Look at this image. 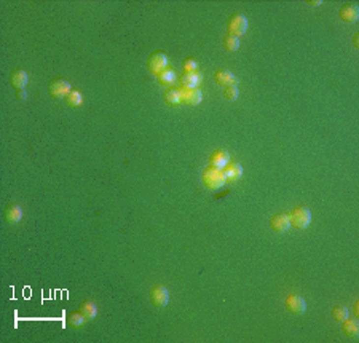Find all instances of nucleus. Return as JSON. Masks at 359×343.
Returning <instances> with one entry per match:
<instances>
[{"label":"nucleus","mask_w":359,"mask_h":343,"mask_svg":"<svg viewBox=\"0 0 359 343\" xmlns=\"http://www.w3.org/2000/svg\"><path fill=\"white\" fill-rule=\"evenodd\" d=\"M165 102L168 105H179L180 104V93L178 88H169L165 93Z\"/></svg>","instance_id":"nucleus-24"},{"label":"nucleus","mask_w":359,"mask_h":343,"mask_svg":"<svg viewBox=\"0 0 359 343\" xmlns=\"http://www.w3.org/2000/svg\"><path fill=\"white\" fill-rule=\"evenodd\" d=\"M26 96H28V94H26L24 90H16V99H19V101H24Z\"/></svg>","instance_id":"nucleus-27"},{"label":"nucleus","mask_w":359,"mask_h":343,"mask_svg":"<svg viewBox=\"0 0 359 343\" xmlns=\"http://www.w3.org/2000/svg\"><path fill=\"white\" fill-rule=\"evenodd\" d=\"M330 316H332V319H334V321L342 322V321H345L350 316V312H348V308L345 305H335L334 308H332Z\"/></svg>","instance_id":"nucleus-21"},{"label":"nucleus","mask_w":359,"mask_h":343,"mask_svg":"<svg viewBox=\"0 0 359 343\" xmlns=\"http://www.w3.org/2000/svg\"><path fill=\"white\" fill-rule=\"evenodd\" d=\"M28 82H29V75L26 74L24 70H21V69L13 70L10 74V85L15 90H24V87L28 85Z\"/></svg>","instance_id":"nucleus-14"},{"label":"nucleus","mask_w":359,"mask_h":343,"mask_svg":"<svg viewBox=\"0 0 359 343\" xmlns=\"http://www.w3.org/2000/svg\"><path fill=\"white\" fill-rule=\"evenodd\" d=\"M239 96V91L237 87H227L224 90V97L227 99V101H237Z\"/></svg>","instance_id":"nucleus-26"},{"label":"nucleus","mask_w":359,"mask_h":343,"mask_svg":"<svg viewBox=\"0 0 359 343\" xmlns=\"http://www.w3.org/2000/svg\"><path fill=\"white\" fill-rule=\"evenodd\" d=\"M342 332L347 335L348 339L356 340L359 337V324H358V321L356 319H350V318L342 321Z\"/></svg>","instance_id":"nucleus-16"},{"label":"nucleus","mask_w":359,"mask_h":343,"mask_svg":"<svg viewBox=\"0 0 359 343\" xmlns=\"http://www.w3.org/2000/svg\"><path fill=\"white\" fill-rule=\"evenodd\" d=\"M306 3H308L310 6H318V5H321L323 2H321V0H316V2H306Z\"/></svg>","instance_id":"nucleus-29"},{"label":"nucleus","mask_w":359,"mask_h":343,"mask_svg":"<svg viewBox=\"0 0 359 343\" xmlns=\"http://www.w3.org/2000/svg\"><path fill=\"white\" fill-rule=\"evenodd\" d=\"M78 310H80V313L85 316V319H87V322L91 321V319H94V318H96V314H97L96 303H94V302H91V300L83 302L82 305L78 307Z\"/></svg>","instance_id":"nucleus-19"},{"label":"nucleus","mask_w":359,"mask_h":343,"mask_svg":"<svg viewBox=\"0 0 359 343\" xmlns=\"http://www.w3.org/2000/svg\"><path fill=\"white\" fill-rule=\"evenodd\" d=\"M169 302V292L165 286L156 284L150 289V303L155 308H165Z\"/></svg>","instance_id":"nucleus-5"},{"label":"nucleus","mask_w":359,"mask_h":343,"mask_svg":"<svg viewBox=\"0 0 359 343\" xmlns=\"http://www.w3.org/2000/svg\"><path fill=\"white\" fill-rule=\"evenodd\" d=\"M168 67V56L163 51H153L150 53V56L147 59V69L152 75H158L161 70H165Z\"/></svg>","instance_id":"nucleus-3"},{"label":"nucleus","mask_w":359,"mask_h":343,"mask_svg":"<svg viewBox=\"0 0 359 343\" xmlns=\"http://www.w3.org/2000/svg\"><path fill=\"white\" fill-rule=\"evenodd\" d=\"M70 91V83L62 78H55L48 83V93L53 97H66Z\"/></svg>","instance_id":"nucleus-7"},{"label":"nucleus","mask_w":359,"mask_h":343,"mask_svg":"<svg viewBox=\"0 0 359 343\" xmlns=\"http://www.w3.org/2000/svg\"><path fill=\"white\" fill-rule=\"evenodd\" d=\"M3 217L8 223H18L23 217V211L18 204H8L3 211Z\"/></svg>","instance_id":"nucleus-17"},{"label":"nucleus","mask_w":359,"mask_h":343,"mask_svg":"<svg viewBox=\"0 0 359 343\" xmlns=\"http://www.w3.org/2000/svg\"><path fill=\"white\" fill-rule=\"evenodd\" d=\"M227 29H228V34L232 35H237V37L244 35L247 31V18L244 15H241V13H235V15L228 18Z\"/></svg>","instance_id":"nucleus-4"},{"label":"nucleus","mask_w":359,"mask_h":343,"mask_svg":"<svg viewBox=\"0 0 359 343\" xmlns=\"http://www.w3.org/2000/svg\"><path fill=\"white\" fill-rule=\"evenodd\" d=\"M224 171V174H225V179L228 182H235V181H238L241 176H243V168H241V164L237 163V161H230L227 164V166L222 169Z\"/></svg>","instance_id":"nucleus-15"},{"label":"nucleus","mask_w":359,"mask_h":343,"mask_svg":"<svg viewBox=\"0 0 359 343\" xmlns=\"http://www.w3.org/2000/svg\"><path fill=\"white\" fill-rule=\"evenodd\" d=\"M155 78L160 85H171V83L176 82V72L171 67H166L165 70H161Z\"/></svg>","instance_id":"nucleus-20"},{"label":"nucleus","mask_w":359,"mask_h":343,"mask_svg":"<svg viewBox=\"0 0 359 343\" xmlns=\"http://www.w3.org/2000/svg\"><path fill=\"white\" fill-rule=\"evenodd\" d=\"M287 216H289L291 227L297 228V230L308 228L310 222H311V211L308 208H305V206H300V208L292 209Z\"/></svg>","instance_id":"nucleus-2"},{"label":"nucleus","mask_w":359,"mask_h":343,"mask_svg":"<svg viewBox=\"0 0 359 343\" xmlns=\"http://www.w3.org/2000/svg\"><path fill=\"white\" fill-rule=\"evenodd\" d=\"M64 99H66V105L70 109L78 107V105H82V102H83V97H82L80 91H70V93Z\"/></svg>","instance_id":"nucleus-23"},{"label":"nucleus","mask_w":359,"mask_h":343,"mask_svg":"<svg viewBox=\"0 0 359 343\" xmlns=\"http://www.w3.org/2000/svg\"><path fill=\"white\" fill-rule=\"evenodd\" d=\"M214 82L219 85V87H237L238 83V78L235 77L230 70H225V69H219L214 72Z\"/></svg>","instance_id":"nucleus-11"},{"label":"nucleus","mask_w":359,"mask_h":343,"mask_svg":"<svg viewBox=\"0 0 359 343\" xmlns=\"http://www.w3.org/2000/svg\"><path fill=\"white\" fill-rule=\"evenodd\" d=\"M358 305H359V303H358V300L355 302V305H353V314H355V318H358V316H359V313H358Z\"/></svg>","instance_id":"nucleus-28"},{"label":"nucleus","mask_w":359,"mask_h":343,"mask_svg":"<svg viewBox=\"0 0 359 343\" xmlns=\"http://www.w3.org/2000/svg\"><path fill=\"white\" fill-rule=\"evenodd\" d=\"M284 307H286V310H287V312H289L291 314H294V316H300V314H303V313H305L306 303H305V300H303V297L292 294V295H289V297H287V299H286Z\"/></svg>","instance_id":"nucleus-6"},{"label":"nucleus","mask_w":359,"mask_h":343,"mask_svg":"<svg viewBox=\"0 0 359 343\" xmlns=\"http://www.w3.org/2000/svg\"><path fill=\"white\" fill-rule=\"evenodd\" d=\"M222 45H224V48L228 51V53H233L239 48V38L237 35H232V34H227L224 37V40H222Z\"/></svg>","instance_id":"nucleus-22"},{"label":"nucleus","mask_w":359,"mask_h":343,"mask_svg":"<svg viewBox=\"0 0 359 343\" xmlns=\"http://www.w3.org/2000/svg\"><path fill=\"white\" fill-rule=\"evenodd\" d=\"M201 80H203V74L198 70L195 72H188V74H182L180 77V87L182 88H190L195 90L201 85Z\"/></svg>","instance_id":"nucleus-12"},{"label":"nucleus","mask_w":359,"mask_h":343,"mask_svg":"<svg viewBox=\"0 0 359 343\" xmlns=\"http://www.w3.org/2000/svg\"><path fill=\"white\" fill-rule=\"evenodd\" d=\"M179 93H180V104H184V105L195 107V105H198L201 101H203V94H201V91L198 88L190 90V88L180 87Z\"/></svg>","instance_id":"nucleus-8"},{"label":"nucleus","mask_w":359,"mask_h":343,"mask_svg":"<svg viewBox=\"0 0 359 343\" xmlns=\"http://www.w3.org/2000/svg\"><path fill=\"white\" fill-rule=\"evenodd\" d=\"M338 16L343 23L353 24L359 19V6L356 3H343L338 10Z\"/></svg>","instance_id":"nucleus-9"},{"label":"nucleus","mask_w":359,"mask_h":343,"mask_svg":"<svg viewBox=\"0 0 359 343\" xmlns=\"http://www.w3.org/2000/svg\"><path fill=\"white\" fill-rule=\"evenodd\" d=\"M358 38H359V35H355V38H353V43H355V48H359V45H358Z\"/></svg>","instance_id":"nucleus-30"},{"label":"nucleus","mask_w":359,"mask_h":343,"mask_svg":"<svg viewBox=\"0 0 359 343\" xmlns=\"http://www.w3.org/2000/svg\"><path fill=\"white\" fill-rule=\"evenodd\" d=\"M201 181H203V186L208 188V190H219L225 186V174L224 171L220 168H215V166H208L203 169V173H201Z\"/></svg>","instance_id":"nucleus-1"},{"label":"nucleus","mask_w":359,"mask_h":343,"mask_svg":"<svg viewBox=\"0 0 359 343\" xmlns=\"http://www.w3.org/2000/svg\"><path fill=\"white\" fill-rule=\"evenodd\" d=\"M182 70L184 74H188V72H195L197 70V61L193 58H187L182 61Z\"/></svg>","instance_id":"nucleus-25"},{"label":"nucleus","mask_w":359,"mask_h":343,"mask_svg":"<svg viewBox=\"0 0 359 343\" xmlns=\"http://www.w3.org/2000/svg\"><path fill=\"white\" fill-rule=\"evenodd\" d=\"M209 163H211V166L224 169L227 164L230 163V155H228V152L224 149H215L209 155Z\"/></svg>","instance_id":"nucleus-13"},{"label":"nucleus","mask_w":359,"mask_h":343,"mask_svg":"<svg viewBox=\"0 0 359 343\" xmlns=\"http://www.w3.org/2000/svg\"><path fill=\"white\" fill-rule=\"evenodd\" d=\"M85 322H87V319H85V316L80 313V310L69 313L67 318H66V324L70 329H82L85 326Z\"/></svg>","instance_id":"nucleus-18"},{"label":"nucleus","mask_w":359,"mask_h":343,"mask_svg":"<svg viewBox=\"0 0 359 343\" xmlns=\"http://www.w3.org/2000/svg\"><path fill=\"white\" fill-rule=\"evenodd\" d=\"M291 227V222H289V216L284 214V213H278L275 216H271L270 219V228L273 232L276 233H284L287 232Z\"/></svg>","instance_id":"nucleus-10"}]
</instances>
